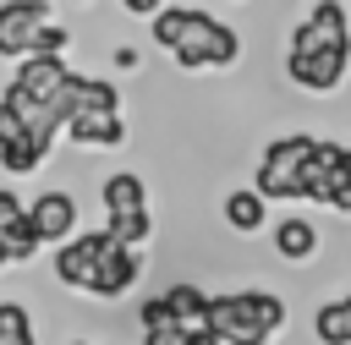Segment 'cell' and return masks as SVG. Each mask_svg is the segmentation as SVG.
I'll return each instance as SVG.
<instances>
[{
	"label": "cell",
	"instance_id": "9",
	"mask_svg": "<svg viewBox=\"0 0 351 345\" xmlns=\"http://www.w3.org/2000/svg\"><path fill=\"white\" fill-rule=\"evenodd\" d=\"M66 77H71V71H66V60H49V55H27V60L16 66L11 88H22V93H27V99L44 110V104H49V99L66 88Z\"/></svg>",
	"mask_w": 351,
	"mask_h": 345
},
{
	"label": "cell",
	"instance_id": "11",
	"mask_svg": "<svg viewBox=\"0 0 351 345\" xmlns=\"http://www.w3.org/2000/svg\"><path fill=\"white\" fill-rule=\"evenodd\" d=\"M66 137H71L77 148H121V142H126V120H121V115H93V110H82V115H71Z\"/></svg>",
	"mask_w": 351,
	"mask_h": 345
},
{
	"label": "cell",
	"instance_id": "20",
	"mask_svg": "<svg viewBox=\"0 0 351 345\" xmlns=\"http://www.w3.org/2000/svg\"><path fill=\"white\" fill-rule=\"evenodd\" d=\"M0 241H5V252H11V263H27V257L38 252V235H33V225H27V214H22V219H16V225H11V230H5Z\"/></svg>",
	"mask_w": 351,
	"mask_h": 345
},
{
	"label": "cell",
	"instance_id": "22",
	"mask_svg": "<svg viewBox=\"0 0 351 345\" xmlns=\"http://www.w3.org/2000/svg\"><path fill=\"white\" fill-rule=\"evenodd\" d=\"M137 323H143V334H165V329H176V318H170V307H165V296H154V301H143V307H137Z\"/></svg>",
	"mask_w": 351,
	"mask_h": 345
},
{
	"label": "cell",
	"instance_id": "25",
	"mask_svg": "<svg viewBox=\"0 0 351 345\" xmlns=\"http://www.w3.org/2000/svg\"><path fill=\"white\" fill-rule=\"evenodd\" d=\"M22 214H27V208L16 203V192H0V235H5V230H11V225H16Z\"/></svg>",
	"mask_w": 351,
	"mask_h": 345
},
{
	"label": "cell",
	"instance_id": "19",
	"mask_svg": "<svg viewBox=\"0 0 351 345\" xmlns=\"http://www.w3.org/2000/svg\"><path fill=\"white\" fill-rule=\"evenodd\" d=\"M38 164H44V148H38L33 137H22V142L0 148V170H11V175H27V170H38Z\"/></svg>",
	"mask_w": 351,
	"mask_h": 345
},
{
	"label": "cell",
	"instance_id": "18",
	"mask_svg": "<svg viewBox=\"0 0 351 345\" xmlns=\"http://www.w3.org/2000/svg\"><path fill=\"white\" fill-rule=\"evenodd\" d=\"M0 345H38L27 307H16V301H0Z\"/></svg>",
	"mask_w": 351,
	"mask_h": 345
},
{
	"label": "cell",
	"instance_id": "10",
	"mask_svg": "<svg viewBox=\"0 0 351 345\" xmlns=\"http://www.w3.org/2000/svg\"><path fill=\"white\" fill-rule=\"evenodd\" d=\"M137 274H143L137 252H126V246H110V252H104V263H99V274H93V290H88V296H104V301H115V296H126V290L137 285Z\"/></svg>",
	"mask_w": 351,
	"mask_h": 345
},
{
	"label": "cell",
	"instance_id": "7",
	"mask_svg": "<svg viewBox=\"0 0 351 345\" xmlns=\"http://www.w3.org/2000/svg\"><path fill=\"white\" fill-rule=\"evenodd\" d=\"M49 22V5L44 0H5L0 5V55H22L27 60V49H33V38H38V27Z\"/></svg>",
	"mask_w": 351,
	"mask_h": 345
},
{
	"label": "cell",
	"instance_id": "6",
	"mask_svg": "<svg viewBox=\"0 0 351 345\" xmlns=\"http://www.w3.org/2000/svg\"><path fill=\"white\" fill-rule=\"evenodd\" d=\"M115 241L104 235V230H88V235H71L60 252H55V279L60 285H71V290H93V274H99V263H104V252H110Z\"/></svg>",
	"mask_w": 351,
	"mask_h": 345
},
{
	"label": "cell",
	"instance_id": "23",
	"mask_svg": "<svg viewBox=\"0 0 351 345\" xmlns=\"http://www.w3.org/2000/svg\"><path fill=\"white\" fill-rule=\"evenodd\" d=\"M143 345H219L208 329H197V334H186V329H165V334H143Z\"/></svg>",
	"mask_w": 351,
	"mask_h": 345
},
{
	"label": "cell",
	"instance_id": "5",
	"mask_svg": "<svg viewBox=\"0 0 351 345\" xmlns=\"http://www.w3.org/2000/svg\"><path fill=\"white\" fill-rule=\"evenodd\" d=\"M302 197H313L335 214H351V148L346 142H318L313 148L307 175H302Z\"/></svg>",
	"mask_w": 351,
	"mask_h": 345
},
{
	"label": "cell",
	"instance_id": "27",
	"mask_svg": "<svg viewBox=\"0 0 351 345\" xmlns=\"http://www.w3.org/2000/svg\"><path fill=\"white\" fill-rule=\"evenodd\" d=\"M77 345H82V340H77Z\"/></svg>",
	"mask_w": 351,
	"mask_h": 345
},
{
	"label": "cell",
	"instance_id": "8",
	"mask_svg": "<svg viewBox=\"0 0 351 345\" xmlns=\"http://www.w3.org/2000/svg\"><path fill=\"white\" fill-rule=\"evenodd\" d=\"M27 225H33L38 246H49V241L66 246L71 230H77V203H71V192H38L33 208H27Z\"/></svg>",
	"mask_w": 351,
	"mask_h": 345
},
{
	"label": "cell",
	"instance_id": "16",
	"mask_svg": "<svg viewBox=\"0 0 351 345\" xmlns=\"http://www.w3.org/2000/svg\"><path fill=\"white\" fill-rule=\"evenodd\" d=\"M313 334H318V345H351V296L324 301L313 318Z\"/></svg>",
	"mask_w": 351,
	"mask_h": 345
},
{
	"label": "cell",
	"instance_id": "4",
	"mask_svg": "<svg viewBox=\"0 0 351 345\" xmlns=\"http://www.w3.org/2000/svg\"><path fill=\"white\" fill-rule=\"evenodd\" d=\"M318 137L307 131H291V137H274L258 159V175H252V192L269 203V197H302V175H307V159H313Z\"/></svg>",
	"mask_w": 351,
	"mask_h": 345
},
{
	"label": "cell",
	"instance_id": "1",
	"mask_svg": "<svg viewBox=\"0 0 351 345\" xmlns=\"http://www.w3.org/2000/svg\"><path fill=\"white\" fill-rule=\"evenodd\" d=\"M346 66H351V33H346V5L324 0L313 5L296 27H291V44H285V77L307 93H335L346 82Z\"/></svg>",
	"mask_w": 351,
	"mask_h": 345
},
{
	"label": "cell",
	"instance_id": "3",
	"mask_svg": "<svg viewBox=\"0 0 351 345\" xmlns=\"http://www.w3.org/2000/svg\"><path fill=\"white\" fill-rule=\"evenodd\" d=\"M285 329V301L269 290H225L208 296V334L219 345H269Z\"/></svg>",
	"mask_w": 351,
	"mask_h": 345
},
{
	"label": "cell",
	"instance_id": "12",
	"mask_svg": "<svg viewBox=\"0 0 351 345\" xmlns=\"http://www.w3.org/2000/svg\"><path fill=\"white\" fill-rule=\"evenodd\" d=\"M274 252H280L285 263H307V257L318 252V225L302 219V214H285V219L274 225Z\"/></svg>",
	"mask_w": 351,
	"mask_h": 345
},
{
	"label": "cell",
	"instance_id": "24",
	"mask_svg": "<svg viewBox=\"0 0 351 345\" xmlns=\"http://www.w3.org/2000/svg\"><path fill=\"white\" fill-rule=\"evenodd\" d=\"M22 137H27V120L0 99V148H11V142H22Z\"/></svg>",
	"mask_w": 351,
	"mask_h": 345
},
{
	"label": "cell",
	"instance_id": "15",
	"mask_svg": "<svg viewBox=\"0 0 351 345\" xmlns=\"http://www.w3.org/2000/svg\"><path fill=\"white\" fill-rule=\"evenodd\" d=\"M99 197H104V214H110V219H121V214H143V208H148V192H143V175H132V170H121V175H110Z\"/></svg>",
	"mask_w": 351,
	"mask_h": 345
},
{
	"label": "cell",
	"instance_id": "2",
	"mask_svg": "<svg viewBox=\"0 0 351 345\" xmlns=\"http://www.w3.org/2000/svg\"><path fill=\"white\" fill-rule=\"evenodd\" d=\"M154 44H165L186 71L197 66H230L241 60V33L197 5H159L154 11Z\"/></svg>",
	"mask_w": 351,
	"mask_h": 345
},
{
	"label": "cell",
	"instance_id": "26",
	"mask_svg": "<svg viewBox=\"0 0 351 345\" xmlns=\"http://www.w3.org/2000/svg\"><path fill=\"white\" fill-rule=\"evenodd\" d=\"M5 263H11V252H5V241H0V268H5Z\"/></svg>",
	"mask_w": 351,
	"mask_h": 345
},
{
	"label": "cell",
	"instance_id": "14",
	"mask_svg": "<svg viewBox=\"0 0 351 345\" xmlns=\"http://www.w3.org/2000/svg\"><path fill=\"white\" fill-rule=\"evenodd\" d=\"M263 219H269V203H263L252 186L225 192V225H230L236 235H258V230H263Z\"/></svg>",
	"mask_w": 351,
	"mask_h": 345
},
{
	"label": "cell",
	"instance_id": "21",
	"mask_svg": "<svg viewBox=\"0 0 351 345\" xmlns=\"http://www.w3.org/2000/svg\"><path fill=\"white\" fill-rule=\"evenodd\" d=\"M66 44H71V33H66V27H60V22H44V27H38V38H33V49H27V55H49V60H60V55H66Z\"/></svg>",
	"mask_w": 351,
	"mask_h": 345
},
{
	"label": "cell",
	"instance_id": "17",
	"mask_svg": "<svg viewBox=\"0 0 351 345\" xmlns=\"http://www.w3.org/2000/svg\"><path fill=\"white\" fill-rule=\"evenodd\" d=\"M104 235H110L115 246L137 252V241H148V235H154V219H148V208H143V214H121V219H110V225H104Z\"/></svg>",
	"mask_w": 351,
	"mask_h": 345
},
{
	"label": "cell",
	"instance_id": "13",
	"mask_svg": "<svg viewBox=\"0 0 351 345\" xmlns=\"http://www.w3.org/2000/svg\"><path fill=\"white\" fill-rule=\"evenodd\" d=\"M165 307H170L176 329H186V334L208 329V296H203V290H197L192 279H176V285L165 290Z\"/></svg>",
	"mask_w": 351,
	"mask_h": 345
}]
</instances>
